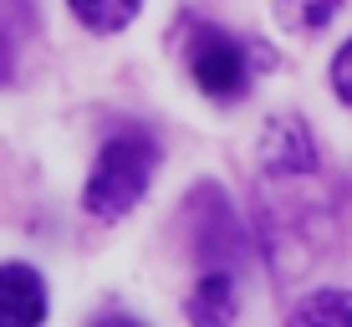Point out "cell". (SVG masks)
I'll use <instances>...</instances> for the list:
<instances>
[{"mask_svg":"<svg viewBox=\"0 0 352 327\" xmlns=\"http://www.w3.org/2000/svg\"><path fill=\"white\" fill-rule=\"evenodd\" d=\"M235 312H240L235 271H199L194 292L184 297L189 327H235Z\"/></svg>","mask_w":352,"mask_h":327,"instance_id":"6","label":"cell"},{"mask_svg":"<svg viewBox=\"0 0 352 327\" xmlns=\"http://www.w3.org/2000/svg\"><path fill=\"white\" fill-rule=\"evenodd\" d=\"M286 327H352V292L327 286V292L301 297L296 307H291Z\"/></svg>","mask_w":352,"mask_h":327,"instance_id":"7","label":"cell"},{"mask_svg":"<svg viewBox=\"0 0 352 327\" xmlns=\"http://www.w3.org/2000/svg\"><path fill=\"white\" fill-rule=\"evenodd\" d=\"M92 327H143L138 317H123V312H107V317H97Z\"/></svg>","mask_w":352,"mask_h":327,"instance_id":"12","label":"cell"},{"mask_svg":"<svg viewBox=\"0 0 352 327\" xmlns=\"http://www.w3.org/2000/svg\"><path fill=\"white\" fill-rule=\"evenodd\" d=\"M10 67H16V52H10V36L0 26V82H10Z\"/></svg>","mask_w":352,"mask_h":327,"instance_id":"11","label":"cell"},{"mask_svg":"<svg viewBox=\"0 0 352 327\" xmlns=\"http://www.w3.org/2000/svg\"><path fill=\"white\" fill-rule=\"evenodd\" d=\"M67 6H72V16H77L87 31L107 36V31L133 26V16L143 10V0H67Z\"/></svg>","mask_w":352,"mask_h":327,"instance_id":"8","label":"cell"},{"mask_svg":"<svg viewBox=\"0 0 352 327\" xmlns=\"http://www.w3.org/2000/svg\"><path fill=\"white\" fill-rule=\"evenodd\" d=\"M337 6H342V0H276V16H281V26H291V31H322L327 21L337 16Z\"/></svg>","mask_w":352,"mask_h":327,"instance_id":"9","label":"cell"},{"mask_svg":"<svg viewBox=\"0 0 352 327\" xmlns=\"http://www.w3.org/2000/svg\"><path fill=\"white\" fill-rule=\"evenodd\" d=\"M189 77L199 92H210L214 103H230L250 87V52L245 41H235L220 26H199L189 41Z\"/></svg>","mask_w":352,"mask_h":327,"instance_id":"3","label":"cell"},{"mask_svg":"<svg viewBox=\"0 0 352 327\" xmlns=\"http://www.w3.org/2000/svg\"><path fill=\"white\" fill-rule=\"evenodd\" d=\"M332 87H337V98L352 107V41L332 56Z\"/></svg>","mask_w":352,"mask_h":327,"instance_id":"10","label":"cell"},{"mask_svg":"<svg viewBox=\"0 0 352 327\" xmlns=\"http://www.w3.org/2000/svg\"><path fill=\"white\" fill-rule=\"evenodd\" d=\"M261 154H265V169L271 174H311L317 169V143H311V133L301 118H271L265 123V143H261Z\"/></svg>","mask_w":352,"mask_h":327,"instance_id":"5","label":"cell"},{"mask_svg":"<svg viewBox=\"0 0 352 327\" xmlns=\"http://www.w3.org/2000/svg\"><path fill=\"white\" fill-rule=\"evenodd\" d=\"M153 169H159V143L148 128L128 123L118 133H107L102 149L92 159V174L82 184V204L92 220H123V215L148 195Z\"/></svg>","mask_w":352,"mask_h":327,"instance_id":"1","label":"cell"},{"mask_svg":"<svg viewBox=\"0 0 352 327\" xmlns=\"http://www.w3.org/2000/svg\"><path fill=\"white\" fill-rule=\"evenodd\" d=\"M184 220H189L194 261H199L204 271H235V261L245 256V230H240V215H235V204L225 200V189L220 184L189 189Z\"/></svg>","mask_w":352,"mask_h":327,"instance_id":"2","label":"cell"},{"mask_svg":"<svg viewBox=\"0 0 352 327\" xmlns=\"http://www.w3.org/2000/svg\"><path fill=\"white\" fill-rule=\"evenodd\" d=\"M46 322V282L21 261L0 266V327H41Z\"/></svg>","mask_w":352,"mask_h":327,"instance_id":"4","label":"cell"}]
</instances>
